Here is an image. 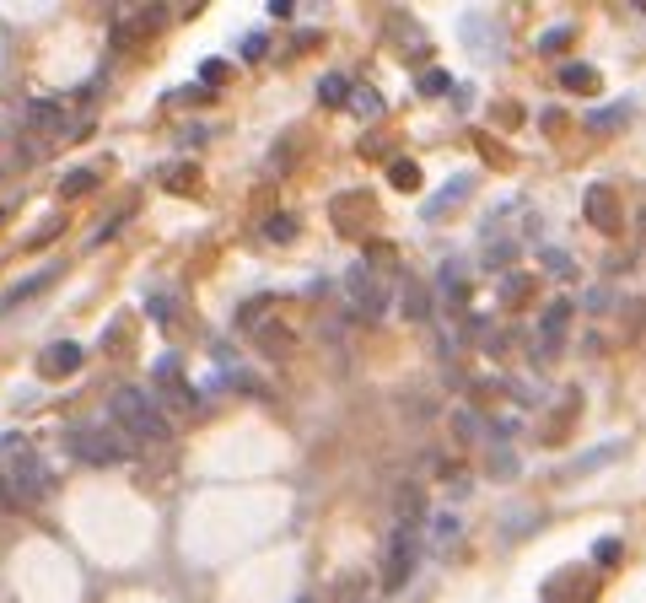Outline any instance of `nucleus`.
Wrapping results in <instances>:
<instances>
[{
  "instance_id": "obj_4",
  "label": "nucleus",
  "mask_w": 646,
  "mask_h": 603,
  "mask_svg": "<svg viewBox=\"0 0 646 603\" xmlns=\"http://www.w3.org/2000/svg\"><path fill=\"white\" fill-rule=\"evenodd\" d=\"M6 480H12V491H17V501H43L49 491H54V480H49V468L33 458V452H17L12 458V468H6Z\"/></svg>"
},
{
  "instance_id": "obj_17",
  "label": "nucleus",
  "mask_w": 646,
  "mask_h": 603,
  "mask_svg": "<svg viewBox=\"0 0 646 603\" xmlns=\"http://www.w3.org/2000/svg\"><path fill=\"white\" fill-rule=\"evenodd\" d=\"M92 189H97V173H92V167H76V173L59 178V194H65V199H81V194H92Z\"/></svg>"
},
{
  "instance_id": "obj_27",
  "label": "nucleus",
  "mask_w": 646,
  "mask_h": 603,
  "mask_svg": "<svg viewBox=\"0 0 646 603\" xmlns=\"http://www.w3.org/2000/svg\"><path fill=\"white\" fill-rule=\"evenodd\" d=\"M614 452H619V447H598V452H588V458H576V463H571V475H581V468H598V463H609Z\"/></svg>"
},
{
  "instance_id": "obj_9",
  "label": "nucleus",
  "mask_w": 646,
  "mask_h": 603,
  "mask_svg": "<svg viewBox=\"0 0 646 603\" xmlns=\"http://www.w3.org/2000/svg\"><path fill=\"white\" fill-rule=\"evenodd\" d=\"M81 345H71V340H59V345H49L43 356H38V372L43 377H71V372H81Z\"/></svg>"
},
{
  "instance_id": "obj_20",
  "label": "nucleus",
  "mask_w": 646,
  "mask_h": 603,
  "mask_svg": "<svg viewBox=\"0 0 646 603\" xmlns=\"http://www.w3.org/2000/svg\"><path fill=\"white\" fill-rule=\"evenodd\" d=\"M265 313H270V297H253V302H242V307H237V323H242V329H253V323H265Z\"/></svg>"
},
{
  "instance_id": "obj_18",
  "label": "nucleus",
  "mask_w": 646,
  "mask_h": 603,
  "mask_svg": "<svg viewBox=\"0 0 646 603\" xmlns=\"http://www.w3.org/2000/svg\"><path fill=\"white\" fill-rule=\"evenodd\" d=\"M399 302H404V318H415V323H426V318H431V302H426V286H420V281H410Z\"/></svg>"
},
{
  "instance_id": "obj_6",
  "label": "nucleus",
  "mask_w": 646,
  "mask_h": 603,
  "mask_svg": "<svg viewBox=\"0 0 646 603\" xmlns=\"http://www.w3.org/2000/svg\"><path fill=\"white\" fill-rule=\"evenodd\" d=\"M565 329H571V302H550L544 318H539V361H555L560 345H565Z\"/></svg>"
},
{
  "instance_id": "obj_33",
  "label": "nucleus",
  "mask_w": 646,
  "mask_h": 603,
  "mask_svg": "<svg viewBox=\"0 0 646 603\" xmlns=\"http://www.w3.org/2000/svg\"><path fill=\"white\" fill-rule=\"evenodd\" d=\"M221 76H227V65H221V59H211V65H205V71H200V81H205V87H216Z\"/></svg>"
},
{
  "instance_id": "obj_19",
  "label": "nucleus",
  "mask_w": 646,
  "mask_h": 603,
  "mask_svg": "<svg viewBox=\"0 0 646 603\" xmlns=\"http://www.w3.org/2000/svg\"><path fill=\"white\" fill-rule=\"evenodd\" d=\"M350 108H356L361 119H377V113H382V97H377L372 87H356V97H350Z\"/></svg>"
},
{
  "instance_id": "obj_37",
  "label": "nucleus",
  "mask_w": 646,
  "mask_h": 603,
  "mask_svg": "<svg viewBox=\"0 0 646 603\" xmlns=\"http://www.w3.org/2000/svg\"><path fill=\"white\" fill-rule=\"evenodd\" d=\"M447 533H458V517H447V512H442V517H436V539H447Z\"/></svg>"
},
{
  "instance_id": "obj_31",
  "label": "nucleus",
  "mask_w": 646,
  "mask_h": 603,
  "mask_svg": "<svg viewBox=\"0 0 646 603\" xmlns=\"http://www.w3.org/2000/svg\"><path fill=\"white\" fill-rule=\"evenodd\" d=\"M22 501H17V491H12V480L6 475H0V512H17Z\"/></svg>"
},
{
  "instance_id": "obj_34",
  "label": "nucleus",
  "mask_w": 646,
  "mask_h": 603,
  "mask_svg": "<svg viewBox=\"0 0 646 603\" xmlns=\"http://www.w3.org/2000/svg\"><path fill=\"white\" fill-rule=\"evenodd\" d=\"M544 264H550V275H571V259L565 253H544Z\"/></svg>"
},
{
  "instance_id": "obj_30",
  "label": "nucleus",
  "mask_w": 646,
  "mask_h": 603,
  "mask_svg": "<svg viewBox=\"0 0 646 603\" xmlns=\"http://www.w3.org/2000/svg\"><path fill=\"white\" fill-rule=\"evenodd\" d=\"M361 582H366V576H345V582L335 587V598H340V603H356V592H361Z\"/></svg>"
},
{
  "instance_id": "obj_10",
  "label": "nucleus",
  "mask_w": 646,
  "mask_h": 603,
  "mask_svg": "<svg viewBox=\"0 0 646 603\" xmlns=\"http://www.w3.org/2000/svg\"><path fill=\"white\" fill-rule=\"evenodd\" d=\"M27 124L38 129V135H65V103H49V97H38V103H27ZM71 141V135H65Z\"/></svg>"
},
{
  "instance_id": "obj_5",
  "label": "nucleus",
  "mask_w": 646,
  "mask_h": 603,
  "mask_svg": "<svg viewBox=\"0 0 646 603\" xmlns=\"http://www.w3.org/2000/svg\"><path fill=\"white\" fill-rule=\"evenodd\" d=\"M345 297H350V313H361V318H377V313L388 307V291L377 286L372 270H361V264L345 275Z\"/></svg>"
},
{
  "instance_id": "obj_11",
  "label": "nucleus",
  "mask_w": 646,
  "mask_h": 603,
  "mask_svg": "<svg viewBox=\"0 0 646 603\" xmlns=\"http://www.w3.org/2000/svg\"><path fill=\"white\" fill-rule=\"evenodd\" d=\"M464 33L480 43V54H490V49L501 43V27H496V17H490V12H469V17H464Z\"/></svg>"
},
{
  "instance_id": "obj_15",
  "label": "nucleus",
  "mask_w": 646,
  "mask_h": 603,
  "mask_svg": "<svg viewBox=\"0 0 646 603\" xmlns=\"http://www.w3.org/2000/svg\"><path fill=\"white\" fill-rule=\"evenodd\" d=\"M350 92H356V87H350L345 76H323V81H318V103H323V108H345Z\"/></svg>"
},
{
  "instance_id": "obj_26",
  "label": "nucleus",
  "mask_w": 646,
  "mask_h": 603,
  "mask_svg": "<svg viewBox=\"0 0 646 603\" xmlns=\"http://www.w3.org/2000/svg\"><path fill=\"white\" fill-rule=\"evenodd\" d=\"M625 113H630V108H598L588 124H593V129H614V124H625Z\"/></svg>"
},
{
  "instance_id": "obj_28",
  "label": "nucleus",
  "mask_w": 646,
  "mask_h": 603,
  "mask_svg": "<svg viewBox=\"0 0 646 603\" xmlns=\"http://www.w3.org/2000/svg\"><path fill=\"white\" fill-rule=\"evenodd\" d=\"M420 92H426V97H442V92H447V76H442V71H426V76H420Z\"/></svg>"
},
{
  "instance_id": "obj_3",
  "label": "nucleus",
  "mask_w": 646,
  "mask_h": 603,
  "mask_svg": "<svg viewBox=\"0 0 646 603\" xmlns=\"http://www.w3.org/2000/svg\"><path fill=\"white\" fill-rule=\"evenodd\" d=\"M415 555H420L415 528H394V533H388V550H382V587H388V592H399V587L410 582Z\"/></svg>"
},
{
  "instance_id": "obj_23",
  "label": "nucleus",
  "mask_w": 646,
  "mask_h": 603,
  "mask_svg": "<svg viewBox=\"0 0 646 603\" xmlns=\"http://www.w3.org/2000/svg\"><path fill=\"white\" fill-rule=\"evenodd\" d=\"M388 178H394L399 189H420V167L415 162H394V167H388Z\"/></svg>"
},
{
  "instance_id": "obj_7",
  "label": "nucleus",
  "mask_w": 646,
  "mask_h": 603,
  "mask_svg": "<svg viewBox=\"0 0 646 603\" xmlns=\"http://www.w3.org/2000/svg\"><path fill=\"white\" fill-rule=\"evenodd\" d=\"M581 211H588V221L598 227V232H619V199H614V189L609 183H593L588 194H581Z\"/></svg>"
},
{
  "instance_id": "obj_13",
  "label": "nucleus",
  "mask_w": 646,
  "mask_h": 603,
  "mask_svg": "<svg viewBox=\"0 0 646 603\" xmlns=\"http://www.w3.org/2000/svg\"><path fill=\"white\" fill-rule=\"evenodd\" d=\"M560 87L565 92H598V71L593 65H560Z\"/></svg>"
},
{
  "instance_id": "obj_21",
  "label": "nucleus",
  "mask_w": 646,
  "mask_h": 603,
  "mask_svg": "<svg viewBox=\"0 0 646 603\" xmlns=\"http://www.w3.org/2000/svg\"><path fill=\"white\" fill-rule=\"evenodd\" d=\"M265 237H270V243H291V237H296V221H291V216H270V221H265Z\"/></svg>"
},
{
  "instance_id": "obj_8",
  "label": "nucleus",
  "mask_w": 646,
  "mask_h": 603,
  "mask_svg": "<svg viewBox=\"0 0 646 603\" xmlns=\"http://www.w3.org/2000/svg\"><path fill=\"white\" fill-rule=\"evenodd\" d=\"M157 383H162V398H167L173 410H194V405H200V393H194V388L178 377V361H173V356L157 361Z\"/></svg>"
},
{
  "instance_id": "obj_16",
  "label": "nucleus",
  "mask_w": 646,
  "mask_h": 603,
  "mask_svg": "<svg viewBox=\"0 0 646 603\" xmlns=\"http://www.w3.org/2000/svg\"><path fill=\"white\" fill-rule=\"evenodd\" d=\"M49 281H54V270H43V275H33V281H22L17 291H6V297H0V313H12V307H22V302H27V297H38V291H43Z\"/></svg>"
},
{
  "instance_id": "obj_1",
  "label": "nucleus",
  "mask_w": 646,
  "mask_h": 603,
  "mask_svg": "<svg viewBox=\"0 0 646 603\" xmlns=\"http://www.w3.org/2000/svg\"><path fill=\"white\" fill-rule=\"evenodd\" d=\"M108 415H113V426L124 431V437H135V442H167L173 437V426H167V415H162V405L151 393H141V388H119L113 398H108Z\"/></svg>"
},
{
  "instance_id": "obj_24",
  "label": "nucleus",
  "mask_w": 646,
  "mask_h": 603,
  "mask_svg": "<svg viewBox=\"0 0 646 603\" xmlns=\"http://www.w3.org/2000/svg\"><path fill=\"white\" fill-rule=\"evenodd\" d=\"M291 351V329H265V356H286Z\"/></svg>"
},
{
  "instance_id": "obj_12",
  "label": "nucleus",
  "mask_w": 646,
  "mask_h": 603,
  "mask_svg": "<svg viewBox=\"0 0 646 603\" xmlns=\"http://www.w3.org/2000/svg\"><path fill=\"white\" fill-rule=\"evenodd\" d=\"M464 302H469V281H464L458 264H447V270H442V307L447 313H464Z\"/></svg>"
},
{
  "instance_id": "obj_32",
  "label": "nucleus",
  "mask_w": 646,
  "mask_h": 603,
  "mask_svg": "<svg viewBox=\"0 0 646 603\" xmlns=\"http://www.w3.org/2000/svg\"><path fill=\"white\" fill-rule=\"evenodd\" d=\"M242 59H265V38H258V33L242 38Z\"/></svg>"
},
{
  "instance_id": "obj_22",
  "label": "nucleus",
  "mask_w": 646,
  "mask_h": 603,
  "mask_svg": "<svg viewBox=\"0 0 646 603\" xmlns=\"http://www.w3.org/2000/svg\"><path fill=\"white\" fill-rule=\"evenodd\" d=\"M194 183H200V173H194V167H167V189L173 194H188Z\"/></svg>"
},
{
  "instance_id": "obj_2",
  "label": "nucleus",
  "mask_w": 646,
  "mask_h": 603,
  "mask_svg": "<svg viewBox=\"0 0 646 603\" xmlns=\"http://www.w3.org/2000/svg\"><path fill=\"white\" fill-rule=\"evenodd\" d=\"M65 452H71L76 463H92V468H108V463L129 458V447L113 431H103V426H71L65 431Z\"/></svg>"
},
{
  "instance_id": "obj_25",
  "label": "nucleus",
  "mask_w": 646,
  "mask_h": 603,
  "mask_svg": "<svg viewBox=\"0 0 646 603\" xmlns=\"http://www.w3.org/2000/svg\"><path fill=\"white\" fill-rule=\"evenodd\" d=\"M565 43H571V27H550V33L539 38V54H560Z\"/></svg>"
},
{
  "instance_id": "obj_36",
  "label": "nucleus",
  "mask_w": 646,
  "mask_h": 603,
  "mask_svg": "<svg viewBox=\"0 0 646 603\" xmlns=\"http://www.w3.org/2000/svg\"><path fill=\"white\" fill-rule=\"evenodd\" d=\"M270 17H281V22L296 17V0H270Z\"/></svg>"
},
{
  "instance_id": "obj_14",
  "label": "nucleus",
  "mask_w": 646,
  "mask_h": 603,
  "mask_svg": "<svg viewBox=\"0 0 646 603\" xmlns=\"http://www.w3.org/2000/svg\"><path fill=\"white\" fill-rule=\"evenodd\" d=\"M469 189H474V178H458V183H447V189L431 199V205H426V221H436L447 205H458V199H469Z\"/></svg>"
},
{
  "instance_id": "obj_35",
  "label": "nucleus",
  "mask_w": 646,
  "mask_h": 603,
  "mask_svg": "<svg viewBox=\"0 0 646 603\" xmlns=\"http://www.w3.org/2000/svg\"><path fill=\"white\" fill-rule=\"evenodd\" d=\"M593 555L609 566V560H619V545H614V539H598V550H593Z\"/></svg>"
},
{
  "instance_id": "obj_29",
  "label": "nucleus",
  "mask_w": 646,
  "mask_h": 603,
  "mask_svg": "<svg viewBox=\"0 0 646 603\" xmlns=\"http://www.w3.org/2000/svg\"><path fill=\"white\" fill-rule=\"evenodd\" d=\"M146 307L157 313V323H173V297H162V291H157V297H151Z\"/></svg>"
}]
</instances>
